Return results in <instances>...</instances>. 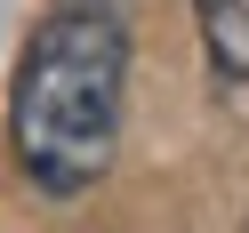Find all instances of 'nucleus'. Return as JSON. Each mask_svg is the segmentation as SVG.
<instances>
[{"label": "nucleus", "instance_id": "nucleus-1", "mask_svg": "<svg viewBox=\"0 0 249 233\" xmlns=\"http://www.w3.org/2000/svg\"><path fill=\"white\" fill-rule=\"evenodd\" d=\"M121 97H129V33L97 0H72L33 33L8 97V145L40 193H89L113 169Z\"/></svg>", "mask_w": 249, "mask_h": 233}, {"label": "nucleus", "instance_id": "nucleus-2", "mask_svg": "<svg viewBox=\"0 0 249 233\" xmlns=\"http://www.w3.org/2000/svg\"><path fill=\"white\" fill-rule=\"evenodd\" d=\"M193 24H201V49L225 81H249V0H193Z\"/></svg>", "mask_w": 249, "mask_h": 233}]
</instances>
